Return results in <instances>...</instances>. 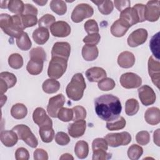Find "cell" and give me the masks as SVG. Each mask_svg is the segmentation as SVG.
Instances as JSON below:
<instances>
[{"mask_svg":"<svg viewBox=\"0 0 160 160\" xmlns=\"http://www.w3.org/2000/svg\"><path fill=\"white\" fill-rule=\"evenodd\" d=\"M96 114L101 119L111 121L119 117L122 106L119 99L112 94H103L94 101Z\"/></svg>","mask_w":160,"mask_h":160,"instance_id":"1","label":"cell"},{"mask_svg":"<svg viewBox=\"0 0 160 160\" xmlns=\"http://www.w3.org/2000/svg\"><path fill=\"white\" fill-rule=\"evenodd\" d=\"M0 27L8 36L19 38L24 29L20 14L10 16L8 14H1L0 15Z\"/></svg>","mask_w":160,"mask_h":160,"instance_id":"2","label":"cell"},{"mask_svg":"<svg viewBox=\"0 0 160 160\" xmlns=\"http://www.w3.org/2000/svg\"><path fill=\"white\" fill-rule=\"evenodd\" d=\"M86 88V85L82 74L76 73L72 76L70 82L68 84L66 92L69 99L77 101L82 98Z\"/></svg>","mask_w":160,"mask_h":160,"instance_id":"3","label":"cell"},{"mask_svg":"<svg viewBox=\"0 0 160 160\" xmlns=\"http://www.w3.org/2000/svg\"><path fill=\"white\" fill-rule=\"evenodd\" d=\"M145 5L136 4L132 8H128L121 12L119 18L126 21L130 26L138 22L145 21L144 19Z\"/></svg>","mask_w":160,"mask_h":160,"instance_id":"4","label":"cell"},{"mask_svg":"<svg viewBox=\"0 0 160 160\" xmlns=\"http://www.w3.org/2000/svg\"><path fill=\"white\" fill-rule=\"evenodd\" d=\"M68 60L59 57H52L49 63L48 75L51 79H59L66 72Z\"/></svg>","mask_w":160,"mask_h":160,"instance_id":"5","label":"cell"},{"mask_svg":"<svg viewBox=\"0 0 160 160\" xmlns=\"http://www.w3.org/2000/svg\"><path fill=\"white\" fill-rule=\"evenodd\" d=\"M12 130L16 132L19 139L22 140L31 148H35L38 145L36 137L28 126L25 124H18L13 127Z\"/></svg>","mask_w":160,"mask_h":160,"instance_id":"6","label":"cell"},{"mask_svg":"<svg viewBox=\"0 0 160 160\" xmlns=\"http://www.w3.org/2000/svg\"><path fill=\"white\" fill-rule=\"evenodd\" d=\"M108 144L112 148L119 146H126L131 141V134L126 131L119 133H108L104 137Z\"/></svg>","mask_w":160,"mask_h":160,"instance_id":"7","label":"cell"},{"mask_svg":"<svg viewBox=\"0 0 160 160\" xmlns=\"http://www.w3.org/2000/svg\"><path fill=\"white\" fill-rule=\"evenodd\" d=\"M94 14V9L89 4L81 3L78 4L71 13V19L74 22L78 23L84 19L91 17Z\"/></svg>","mask_w":160,"mask_h":160,"instance_id":"8","label":"cell"},{"mask_svg":"<svg viewBox=\"0 0 160 160\" xmlns=\"http://www.w3.org/2000/svg\"><path fill=\"white\" fill-rule=\"evenodd\" d=\"M121 85L126 89L139 88L142 84V79L138 74L133 72H125L119 79Z\"/></svg>","mask_w":160,"mask_h":160,"instance_id":"9","label":"cell"},{"mask_svg":"<svg viewBox=\"0 0 160 160\" xmlns=\"http://www.w3.org/2000/svg\"><path fill=\"white\" fill-rule=\"evenodd\" d=\"M65 100V97L62 94H59L49 99V102L47 106L48 114L52 118H57L58 112L59 109L62 108Z\"/></svg>","mask_w":160,"mask_h":160,"instance_id":"10","label":"cell"},{"mask_svg":"<svg viewBox=\"0 0 160 160\" xmlns=\"http://www.w3.org/2000/svg\"><path fill=\"white\" fill-rule=\"evenodd\" d=\"M159 1H149L145 5L144 19L145 21L154 22L159 18Z\"/></svg>","mask_w":160,"mask_h":160,"instance_id":"11","label":"cell"},{"mask_svg":"<svg viewBox=\"0 0 160 160\" xmlns=\"http://www.w3.org/2000/svg\"><path fill=\"white\" fill-rule=\"evenodd\" d=\"M139 98L141 103L144 106L153 104L156 99V93L148 85H144L138 89Z\"/></svg>","mask_w":160,"mask_h":160,"instance_id":"12","label":"cell"},{"mask_svg":"<svg viewBox=\"0 0 160 160\" xmlns=\"http://www.w3.org/2000/svg\"><path fill=\"white\" fill-rule=\"evenodd\" d=\"M148 33L146 29L139 28L132 31L127 39V42L130 47L135 48L144 43L148 38Z\"/></svg>","mask_w":160,"mask_h":160,"instance_id":"13","label":"cell"},{"mask_svg":"<svg viewBox=\"0 0 160 160\" xmlns=\"http://www.w3.org/2000/svg\"><path fill=\"white\" fill-rule=\"evenodd\" d=\"M148 72L151 78L152 82L156 87L159 88L160 80V62L158 59H154L152 56H150L148 60Z\"/></svg>","mask_w":160,"mask_h":160,"instance_id":"14","label":"cell"},{"mask_svg":"<svg viewBox=\"0 0 160 160\" xmlns=\"http://www.w3.org/2000/svg\"><path fill=\"white\" fill-rule=\"evenodd\" d=\"M71 27L69 24L63 21H56L50 27V31L52 36L58 38L68 36L71 33Z\"/></svg>","mask_w":160,"mask_h":160,"instance_id":"15","label":"cell"},{"mask_svg":"<svg viewBox=\"0 0 160 160\" xmlns=\"http://www.w3.org/2000/svg\"><path fill=\"white\" fill-rule=\"evenodd\" d=\"M71 52V46L68 42H56L51 50V58L59 57L68 60Z\"/></svg>","mask_w":160,"mask_h":160,"instance_id":"16","label":"cell"},{"mask_svg":"<svg viewBox=\"0 0 160 160\" xmlns=\"http://www.w3.org/2000/svg\"><path fill=\"white\" fill-rule=\"evenodd\" d=\"M17 82L16 76L9 72L4 71L0 73V92L1 94L6 92L8 89L12 88Z\"/></svg>","mask_w":160,"mask_h":160,"instance_id":"17","label":"cell"},{"mask_svg":"<svg viewBox=\"0 0 160 160\" xmlns=\"http://www.w3.org/2000/svg\"><path fill=\"white\" fill-rule=\"evenodd\" d=\"M32 119L34 122L38 124L39 127L44 126H52V120L42 108L38 107L35 109L32 113Z\"/></svg>","mask_w":160,"mask_h":160,"instance_id":"18","label":"cell"},{"mask_svg":"<svg viewBox=\"0 0 160 160\" xmlns=\"http://www.w3.org/2000/svg\"><path fill=\"white\" fill-rule=\"evenodd\" d=\"M86 122L84 120H79L74 121L73 123L69 124L68 131L69 134L74 138H78L82 136L86 131Z\"/></svg>","mask_w":160,"mask_h":160,"instance_id":"19","label":"cell"},{"mask_svg":"<svg viewBox=\"0 0 160 160\" xmlns=\"http://www.w3.org/2000/svg\"><path fill=\"white\" fill-rule=\"evenodd\" d=\"M130 25L124 20L119 18L113 22L111 27V32L115 37H122L127 32Z\"/></svg>","mask_w":160,"mask_h":160,"instance_id":"20","label":"cell"},{"mask_svg":"<svg viewBox=\"0 0 160 160\" xmlns=\"http://www.w3.org/2000/svg\"><path fill=\"white\" fill-rule=\"evenodd\" d=\"M106 71L100 67H92L86 71V76L90 82H96L106 78Z\"/></svg>","mask_w":160,"mask_h":160,"instance_id":"21","label":"cell"},{"mask_svg":"<svg viewBox=\"0 0 160 160\" xmlns=\"http://www.w3.org/2000/svg\"><path fill=\"white\" fill-rule=\"evenodd\" d=\"M18 139L16 132L13 130H4L1 132V141L6 147L14 146L17 143Z\"/></svg>","mask_w":160,"mask_h":160,"instance_id":"22","label":"cell"},{"mask_svg":"<svg viewBox=\"0 0 160 160\" xmlns=\"http://www.w3.org/2000/svg\"><path fill=\"white\" fill-rule=\"evenodd\" d=\"M135 63V56L129 51H123L119 54L118 58V64L122 68H130Z\"/></svg>","mask_w":160,"mask_h":160,"instance_id":"23","label":"cell"},{"mask_svg":"<svg viewBox=\"0 0 160 160\" xmlns=\"http://www.w3.org/2000/svg\"><path fill=\"white\" fill-rule=\"evenodd\" d=\"M144 119L147 123L150 125H157L160 122L159 109L157 107L148 108L144 114Z\"/></svg>","mask_w":160,"mask_h":160,"instance_id":"24","label":"cell"},{"mask_svg":"<svg viewBox=\"0 0 160 160\" xmlns=\"http://www.w3.org/2000/svg\"><path fill=\"white\" fill-rule=\"evenodd\" d=\"M32 38L36 44L39 45L44 44L49 38V32L45 28L39 27L33 31Z\"/></svg>","mask_w":160,"mask_h":160,"instance_id":"25","label":"cell"},{"mask_svg":"<svg viewBox=\"0 0 160 160\" xmlns=\"http://www.w3.org/2000/svg\"><path fill=\"white\" fill-rule=\"evenodd\" d=\"M44 62V61L41 59L30 58L26 66L28 72L31 75H38L40 74L43 69Z\"/></svg>","mask_w":160,"mask_h":160,"instance_id":"26","label":"cell"},{"mask_svg":"<svg viewBox=\"0 0 160 160\" xmlns=\"http://www.w3.org/2000/svg\"><path fill=\"white\" fill-rule=\"evenodd\" d=\"M99 54V51L96 46L85 44L82 48V56L84 60L91 61L95 60Z\"/></svg>","mask_w":160,"mask_h":160,"instance_id":"27","label":"cell"},{"mask_svg":"<svg viewBox=\"0 0 160 160\" xmlns=\"http://www.w3.org/2000/svg\"><path fill=\"white\" fill-rule=\"evenodd\" d=\"M42 90L47 94H53L60 89V83L54 79H47L44 81L42 85Z\"/></svg>","mask_w":160,"mask_h":160,"instance_id":"28","label":"cell"},{"mask_svg":"<svg viewBox=\"0 0 160 160\" xmlns=\"http://www.w3.org/2000/svg\"><path fill=\"white\" fill-rule=\"evenodd\" d=\"M39 133L42 142H51L54 137V131L51 126H44L39 127Z\"/></svg>","mask_w":160,"mask_h":160,"instance_id":"29","label":"cell"},{"mask_svg":"<svg viewBox=\"0 0 160 160\" xmlns=\"http://www.w3.org/2000/svg\"><path fill=\"white\" fill-rule=\"evenodd\" d=\"M28 114L26 106L21 103L14 104L11 109V115L16 119L24 118Z\"/></svg>","mask_w":160,"mask_h":160,"instance_id":"30","label":"cell"},{"mask_svg":"<svg viewBox=\"0 0 160 160\" xmlns=\"http://www.w3.org/2000/svg\"><path fill=\"white\" fill-rule=\"evenodd\" d=\"M74 153L79 159H85L89 153V146L85 141H78L75 145Z\"/></svg>","mask_w":160,"mask_h":160,"instance_id":"31","label":"cell"},{"mask_svg":"<svg viewBox=\"0 0 160 160\" xmlns=\"http://www.w3.org/2000/svg\"><path fill=\"white\" fill-rule=\"evenodd\" d=\"M93 3L97 5L99 12L104 15H108L112 12L114 9V5L111 1H92Z\"/></svg>","mask_w":160,"mask_h":160,"instance_id":"32","label":"cell"},{"mask_svg":"<svg viewBox=\"0 0 160 160\" xmlns=\"http://www.w3.org/2000/svg\"><path fill=\"white\" fill-rule=\"evenodd\" d=\"M50 8L56 14L62 16L67 11V6L65 1L62 0H52L50 2Z\"/></svg>","mask_w":160,"mask_h":160,"instance_id":"33","label":"cell"},{"mask_svg":"<svg viewBox=\"0 0 160 160\" xmlns=\"http://www.w3.org/2000/svg\"><path fill=\"white\" fill-rule=\"evenodd\" d=\"M16 44L18 47L22 51H27L31 48L32 42L27 32H23L22 34L16 39Z\"/></svg>","mask_w":160,"mask_h":160,"instance_id":"34","label":"cell"},{"mask_svg":"<svg viewBox=\"0 0 160 160\" xmlns=\"http://www.w3.org/2000/svg\"><path fill=\"white\" fill-rule=\"evenodd\" d=\"M139 104L138 101L133 98L129 99L125 103V112L128 116L135 115L139 111Z\"/></svg>","mask_w":160,"mask_h":160,"instance_id":"35","label":"cell"},{"mask_svg":"<svg viewBox=\"0 0 160 160\" xmlns=\"http://www.w3.org/2000/svg\"><path fill=\"white\" fill-rule=\"evenodd\" d=\"M126 121L122 116H119L117 119L111 121H107L106 128L110 131H118L123 129L126 126Z\"/></svg>","mask_w":160,"mask_h":160,"instance_id":"36","label":"cell"},{"mask_svg":"<svg viewBox=\"0 0 160 160\" xmlns=\"http://www.w3.org/2000/svg\"><path fill=\"white\" fill-rule=\"evenodd\" d=\"M25 4L21 0H10L8 2V8L9 11L16 14H21L24 9Z\"/></svg>","mask_w":160,"mask_h":160,"instance_id":"37","label":"cell"},{"mask_svg":"<svg viewBox=\"0 0 160 160\" xmlns=\"http://www.w3.org/2000/svg\"><path fill=\"white\" fill-rule=\"evenodd\" d=\"M8 64L13 69H18L23 66V58L21 54L14 53L9 56L8 58Z\"/></svg>","mask_w":160,"mask_h":160,"instance_id":"38","label":"cell"},{"mask_svg":"<svg viewBox=\"0 0 160 160\" xmlns=\"http://www.w3.org/2000/svg\"><path fill=\"white\" fill-rule=\"evenodd\" d=\"M128 158L131 160L139 159L143 153V149L137 144H132L128 150Z\"/></svg>","mask_w":160,"mask_h":160,"instance_id":"39","label":"cell"},{"mask_svg":"<svg viewBox=\"0 0 160 160\" xmlns=\"http://www.w3.org/2000/svg\"><path fill=\"white\" fill-rule=\"evenodd\" d=\"M21 17L22 23L24 29L32 27L35 26L38 22V18L37 16L34 14H20Z\"/></svg>","mask_w":160,"mask_h":160,"instance_id":"40","label":"cell"},{"mask_svg":"<svg viewBox=\"0 0 160 160\" xmlns=\"http://www.w3.org/2000/svg\"><path fill=\"white\" fill-rule=\"evenodd\" d=\"M159 32H158L151 39L149 42L150 49L155 56V58L159 59Z\"/></svg>","mask_w":160,"mask_h":160,"instance_id":"41","label":"cell"},{"mask_svg":"<svg viewBox=\"0 0 160 160\" xmlns=\"http://www.w3.org/2000/svg\"><path fill=\"white\" fill-rule=\"evenodd\" d=\"M116 86L114 81L110 78H105L98 82V86L101 91H111Z\"/></svg>","mask_w":160,"mask_h":160,"instance_id":"42","label":"cell"},{"mask_svg":"<svg viewBox=\"0 0 160 160\" xmlns=\"http://www.w3.org/2000/svg\"><path fill=\"white\" fill-rule=\"evenodd\" d=\"M56 22V18L54 16L50 14H46L43 15L38 21L39 27L45 28L46 29L50 28L51 25Z\"/></svg>","mask_w":160,"mask_h":160,"instance_id":"43","label":"cell"},{"mask_svg":"<svg viewBox=\"0 0 160 160\" xmlns=\"http://www.w3.org/2000/svg\"><path fill=\"white\" fill-rule=\"evenodd\" d=\"M57 118L63 122H69L72 120L73 111L72 109L67 108H62L58 112Z\"/></svg>","mask_w":160,"mask_h":160,"instance_id":"44","label":"cell"},{"mask_svg":"<svg viewBox=\"0 0 160 160\" xmlns=\"http://www.w3.org/2000/svg\"><path fill=\"white\" fill-rule=\"evenodd\" d=\"M73 118L72 121H76L79 120H84L86 117V111L85 108L81 106H76L72 108Z\"/></svg>","mask_w":160,"mask_h":160,"instance_id":"45","label":"cell"},{"mask_svg":"<svg viewBox=\"0 0 160 160\" xmlns=\"http://www.w3.org/2000/svg\"><path fill=\"white\" fill-rule=\"evenodd\" d=\"M30 58H35L45 61L46 60V54L44 49L41 47L32 48L29 52Z\"/></svg>","mask_w":160,"mask_h":160,"instance_id":"46","label":"cell"},{"mask_svg":"<svg viewBox=\"0 0 160 160\" xmlns=\"http://www.w3.org/2000/svg\"><path fill=\"white\" fill-rule=\"evenodd\" d=\"M136 140L139 144L145 146L150 141L149 133L146 131H139L136 135Z\"/></svg>","mask_w":160,"mask_h":160,"instance_id":"47","label":"cell"},{"mask_svg":"<svg viewBox=\"0 0 160 160\" xmlns=\"http://www.w3.org/2000/svg\"><path fill=\"white\" fill-rule=\"evenodd\" d=\"M84 28L85 31L88 33V34L92 33H98L99 31L98 24L97 22L94 19L88 20L84 23Z\"/></svg>","mask_w":160,"mask_h":160,"instance_id":"48","label":"cell"},{"mask_svg":"<svg viewBox=\"0 0 160 160\" xmlns=\"http://www.w3.org/2000/svg\"><path fill=\"white\" fill-rule=\"evenodd\" d=\"M101 39V36L99 33L89 34L83 38V42L86 44L96 46L98 44Z\"/></svg>","mask_w":160,"mask_h":160,"instance_id":"49","label":"cell"},{"mask_svg":"<svg viewBox=\"0 0 160 160\" xmlns=\"http://www.w3.org/2000/svg\"><path fill=\"white\" fill-rule=\"evenodd\" d=\"M104 149L107 151L108 149V144L105 139L103 138H96L93 140L92 142V149Z\"/></svg>","mask_w":160,"mask_h":160,"instance_id":"50","label":"cell"},{"mask_svg":"<svg viewBox=\"0 0 160 160\" xmlns=\"http://www.w3.org/2000/svg\"><path fill=\"white\" fill-rule=\"evenodd\" d=\"M56 142L60 146L67 145L70 142V138L69 136L64 132H58L55 136Z\"/></svg>","mask_w":160,"mask_h":160,"instance_id":"51","label":"cell"},{"mask_svg":"<svg viewBox=\"0 0 160 160\" xmlns=\"http://www.w3.org/2000/svg\"><path fill=\"white\" fill-rule=\"evenodd\" d=\"M92 158L93 160H106L111 158V154L108 153L104 149H95L93 150Z\"/></svg>","mask_w":160,"mask_h":160,"instance_id":"52","label":"cell"},{"mask_svg":"<svg viewBox=\"0 0 160 160\" xmlns=\"http://www.w3.org/2000/svg\"><path fill=\"white\" fill-rule=\"evenodd\" d=\"M15 158L16 160H28L29 159V153L24 148H19L15 152Z\"/></svg>","mask_w":160,"mask_h":160,"instance_id":"53","label":"cell"},{"mask_svg":"<svg viewBox=\"0 0 160 160\" xmlns=\"http://www.w3.org/2000/svg\"><path fill=\"white\" fill-rule=\"evenodd\" d=\"M34 159L35 160H48V152L41 148L36 149L34 153Z\"/></svg>","mask_w":160,"mask_h":160,"instance_id":"54","label":"cell"},{"mask_svg":"<svg viewBox=\"0 0 160 160\" xmlns=\"http://www.w3.org/2000/svg\"><path fill=\"white\" fill-rule=\"evenodd\" d=\"M114 6L119 11H122L124 9L129 8L131 2L128 0L125 1H114Z\"/></svg>","mask_w":160,"mask_h":160,"instance_id":"55","label":"cell"},{"mask_svg":"<svg viewBox=\"0 0 160 160\" xmlns=\"http://www.w3.org/2000/svg\"><path fill=\"white\" fill-rule=\"evenodd\" d=\"M38 9L31 4H26L24 6V9L22 14H34L37 16L38 15Z\"/></svg>","mask_w":160,"mask_h":160,"instance_id":"56","label":"cell"},{"mask_svg":"<svg viewBox=\"0 0 160 160\" xmlns=\"http://www.w3.org/2000/svg\"><path fill=\"white\" fill-rule=\"evenodd\" d=\"M159 129H156L154 132L153 134V139H154V142L158 146H159Z\"/></svg>","mask_w":160,"mask_h":160,"instance_id":"57","label":"cell"},{"mask_svg":"<svg viewBox=\"0 0 160 160\" xmlns=\"http://www.w3.org/2000/svg\"><path fill=\"white\" fill-rule=\"evenodd\" d=\"M59 159H74V158L71 154L69 153H65L62 154V156L59 158Z\"/></svg>","mask_w":160,"mask_h":160,"instance_id":"58","label":"cell"},{"mask_svg":"<svg viewBox=\"0 0 160 160\" xmlns=\"http://www.w3.org/2000/svg\"><path fill=\"white\" fill-rule=\"evenodd\" d=\"M8 2H9V1H1V5H0L1 8H2V9L8 8Z\"/></svg>","mask_w":160,"mask_h":160,"instance_id":"59","label":"cell"},{"mask_svg":"<svg viewBox=\"0 0 160 160\" xmlns=\"http://www.w3.org/2000/svg\"><path fill=\"white\" fill-rule=\"evenodd\" d=\"M33 2L38 4L39 6H44L47 3L48 1L47 0H46V1H33Z\"/></svg>","mask_w":160,"mask_h":160,"instance_id":"60","label":"cell"}]
</instances>
